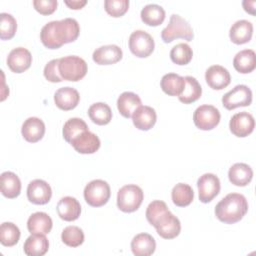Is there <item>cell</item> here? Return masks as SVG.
<instances>
[{
    "label": "cell",
    "instance_id": "obj_1",
    "mask_svg": "<svg viewBox=\"0 0 256 256\" xmlns=\"http://www.w3.org/2000/svg\"><path fill=\"white\" fill-rule=\"evenodd\" d=\"M79 33L78 22L73 18H65L45 24L40 32V39L46 48L58 49L66 43L74 42Z\"/></svg>",
    "mask_w": 256,
    "mask_h": 256
},
{
    "label": "cell",
    "instance_id": "obj_2",
    "mask_svg": "<svg viewBox=\"0 0 256 256\" xmlns=\"http://www.w3.org/2000/svg\"><path fill=\"white\" fill-rule=\"evenodd\" d=\"M248 211L246 198L239 193H230L221 199L215 207L217 219L226 224L240 221Z\"/></svg>",
    "mask_w": 256,
    "mask_h": 256
},
{
    "label": "cell",
    "instance_id": "obj_3",
    "mask_svg": "<svg viewBox=\"0 0 256 256\" xmlns=\"http://www.w3.org/2000/svg\"><path fill=\"white\" fill-rule=\"evenodd\" d=\"M193 37L194 34L190 24L177 14L171 15L168 25L161 32V38L165 43H170L177 38L192 41Z\"/></svg>",
    "mask_w": 256,
    "mask_h": 256
},
{
    "label": "cell",
    "instance_id": "obj_4",
    "mask_svg": "<svg viewBox=\"0 0 256 256\" xmlns=\"http://www.w3.org/2000/svg\"><path fill=\"white\" fill-rule=\"evenodd\" d=\"M59 73L63 80L77 82L87 73V63L81 57L71 55L59 59Z\"/></svg>",
    "mask_w": 256,
    "mask_h": 256
},
{
    "label": "cell",
    "instance_id": "obj_5",
    "mask_svg": "<svg viewBox=\"0 0 256 256\" xmlns=\"http://www.w3.org/2000/svg\"><path fill=\"white\" fill-rule=\"evenodd\" d=\"M144 199L142 189L135 184H128L121 187L117 193V206L125 213L136 211Z\"/></svg>",
    "mask_w": 256,
    "mask_h": 256
},
{
    "label": "cell",
    "instance_id": "obj_6",
    "mask_svg": "<svg viewBox=\"0 0 256 256\" xmlns=\"http://www.w3.org/2000/svg\"><path fill=\"white\" fill-rule=\"evenodd\" d=\"M110 186L101 179L92 180L84 188V199L92 207L105 205L110 198Z\"/></svg>",
    "mask_w": 256,
    "mask_h": 256
},
{
    "label": "cell",
    "instance_id": "obj_7",
    "mask_svg": "<svg viewBox=\"0 0 256 256\" xmlns=\"http://www.w3.org/2000/svg\"><path fill=\"white\" fill-rule=\"evenodd\" d=\"M155 43L152 36L143 31L136 30L129 37V49L139 58H146L154 51Z\"/></svg>",
    "mask_w": 256,
    "mask_h": 256
},
{
    "label": "cell",
    "instance_id": "obj_8",
    "mask_svg": "<svg viewBox=\"0 0 256 256\" xmlns=\"http://www.w3.org/2000/svg\"><path fill=\"white\" fill-rule=\"evenodd\" d=\"M220 112L212 105H201L193 114V121L195 126L204 131L212 130L220 122Z\"/></svg>",
    "mask_w": 256,
    "mask_h": 256
},
{
    "label": "cell",
    "instance_id": "obj_9",
    "mask_svg": "<svg viewBox=\"0 0 256 256\" xmlns=\"http://www.w3.org/2000/svg\"><path fill=\"white\" fill-rule=\"evenodd\" d=\"M251 102L252 91L246 85H237L222 97V104L227 110L249 106Z\"/></svg>",
    "mask_w": 256,
    "mask_h": 256
},
{
    "label": "cell",
    "instance_id": "obj_10",
    "mask_svg": "<svg viewBox=\"0 0 256 256\" xmlns=\"http://www.w3.org/2000/svg\"><path fill=\"white\" fill-rule=\"evenodd\" d=\"M199 200L202 203L212 201L220 192V180L212 173H205L197 181Z\"/></svg>",
    "mask_w": 256,
    "mask_h": 256
},
{
    "label": "cell",
    "instance_id": "obj_11",
    "mask_svg": "<svg viewBox=\"0 0 256 256\" xmlns=\"http://www.w3.org/2000/svg\"><path fill=\"white\" fill-rule=\"evenodd\" d=\"M158 235L164 239L176 238L181 231V223L179 219L170 211L165 212L153 225Z\"/></svg>",
    "mask_w": 256,
    "mask_h": 256
},
{
    "label": "cell",
    "instance_id": "obj_12",
    "mask_svg": "<svg viewBox=\"0 0 256 256\" xmlns=\"http://www.w3.org/2000/svg\"><path fill=\"white\" fill-rule=\"evenodd\" d=\"M255 127V120L252 114L242 111L234 114L229 122V128L232 134L237 137H246L251 134Z\"/></svg>",
    "mask_w": 256,
    "mask_h": 256
},
{
    "label": "cell",
    "instance_id": "obj_13",
    "mask_svg": "<svg viewBox=\"0 0 256 256\" xmlns=\"http://www.w3.org/2000/svg\"><path fill=\"white\" fill-rule=\"evenodd\" d=\"M52 196V190L50 185L42 180L35 179L28 184L27 197L28 200L36 205L47 204Z\"/></svg>",
    "mask_w": 256,
    "mask_h": 256
},
{
    "label": "cell",
    "instance_id": "obj_14",
    "mask_svg": "<svg viewBox=\"0 0 256 256\" xmlns=\"http://www.w3.org/2000/svg\"><path fill=\"white\" fill-rule=\"evenodd\" d=\"M32 63V55L29 50L24 47H17L11 50L7 57V65L14 73H22L26 71Z\"/></svg>",
    "mask_w": 256,
    "mask_h": 256
},
{
    "label": "cell",
    "instance_id": "obj_15",
    "mask_svg": "<svg viewBox=\"0 0 256 256\" xmlns=\"http://www.w3.org/2000/svg\"><path fill=\"white\" fill-rule=\"evenodd\" d=\"M205 80L208 86L214 90H222L231 82L229 71L220 65L210 66L205 72Z\"/></svg>",
    "mask_w": 256,
    "mask_h": 256
},
{
    "label": "cell",
    "instance_id": "obj_16",
    "mask_svg": "<svg viewBox=\"0 0 256 256\" xmlns=\"http://www.w3.org/2000/svg\"><path fill=\"white\" fill-rule=\"evenodd\" d=\"M70 144L78 153L92 154L100 148L101 142L96 134L88 130L74 138Z\"/></svg>",
    "mask_w": 256,
    "mask_h": 256
},
{
    "label": "cell",
    "instance_id": "obj_17",
    "mask_svg": "<svg viewBox=\"0 0 256 256\" xmlns=\"http://www.w3.org/2000/svg\"><path fill=\"white\" fill-rule=\"evenodd\" d=\"M58 216L64 221H75L81 214V205L78 200L71 196H65L59 200L56 206Z\"/></svg>",
    "mask_w": 256,
    "mask_h": 256
},
{
    "label": "cell",
    "instance_id": "obj_18",
    "mask_svg": "<svg viewBox=\"0 0 256 256\" xmlns=\"http://www.w3.org/2000/svg\"><path fill=\"white\" fill-rule=\"evenodd\" d=\"M123 53L119 46L111 44L97 48L92 55L93 61L98 65L115 64L122 59Z\"/></svg>",
    "mask_w": 256,
    "mask_h": 256
},
{
    "label": "cell",
    "instance_id": "obj_19",
    "mask_svg": "<svg viewBox=\"0 0 256 256\" xmlns=\"http://www.w3.org/2000/svg\"><path fill=\"white\" fill-rule=\"evenodd\" d=\"M80 100L78 91L72 87L59 88L54 94V102L56 106L64 111L74 109Z\"/></svg>",
    "mask_w": 256,
    "mask_h": 256
},
{
    "label": "cell",
    "instance_id": "obj_20",
    "mask_svg": "<svg viewBox=\"0 0 256 256\" xmlns=\"http://www.w3.org/2000/svg\"><path fill=\"white\" fill-rule=\"evenodd\" d=\"M21 133L26 141L30 143L38 142L45 134V124L40 118L29 117L22 124Z\"/></svg>",
    "mask_w": 256,
    "mask_h": 256
},
{
    "label": "cell",
    "instance_id": "obj_21",
    "mask_svg": "<svg viewBox=\"0 0 256 256\" xmlns=\"http://www.w3.org/2000/svg\"><path fill=\"white\" fill-rule=\"evenodd\" d=\"M156 120V112L150 106L141 105L132 114V121L134 126L142 131L150 130L155 125Z\"/></svg>",
    "mask_w": 256,
    "mask_h": 256
},
{
    "label": "cell",
    "instance_id": "obj_22",
    "mask_svg": "<svg viewBox=\"0 0 256 256\" xmlns=\"http://www.w3.org/2000/svg\"><path fill=\"white\" fill-rule=\"evenodd\" d=\"M155 239L148 233H139L131 241V250L136 256H149L155 252Z\"/></svg>",
    "mask_w": 256,
    "mask_h": 256
},
{
    "label": "cell",
    "instance_id": "obj_23",
    "mask_svg": "<svg viewBox=\"0 0 256 256\" xmlns=\"http://www.w3.org/2000/svg\"><path fill=\"white\" fill-rule=\"evenodd\" d=\"M253 34V25L248 20H238L230 28L229 37L235 44H245L249 42Z\"/></svg>",
    "mask_w": 256,
    "mask_h": 256
},
{
    "label": "cell",
    "instance_id": "obj_24",
    "mask_svg": "<svg viewBox=\"0 0 256 256\" xmlns=\"http://www.w3.org/2000/svg\"><path fill=\"white\" fill-rule=\"evenodd\" d=\"M53 226L51 217L45 212L33 213L27 221V229L31 234H48Z\"/></svg>",
    "mask_w": 256,
    "mask_h": 256
},
{
    "label": "cell",
    "instance_id": "obj_25",
    "mask_svg": "<svg viewBox=\"0 0 256 256\" xmlns=\"http://www.w3.org/2000/svg\"><path fill=\"white\" fill-rule=\"evenodd\" d=\"M228 177L232 184L239 187L248 185L253 177L252 168L245 163H235L228 171Z\"/></svg>",
    "mask_w": 256,
    "mask_h": 256
},
{
    "label": "cell",
    "instance_id": "obj_26",
    "mask_svg": "<svg viewBox=\"0 0 256 256\" xmlns=\"http://www.w3.org/2000/svg\"><path fill=\"white\" fill-rule=\"evenodd\" d=\"M49 249V241L44 234H31L25 241L23 250L28 256H42Z\"/></svg>",
    "mask_w": 256,
    "mask_h": 256
},
{
    "label": "cell",
    "instance_id": "obj_27",
    "mask_svg": "<svg viewBox=\"0 0 256 256\" xmlns=\"http://www.w3.org/2000/svg\"><path fill=\"white\" fill-rule=\"evenodd\" d=\"M1 193L8 199H13L19 196L21 192V181L19 177L11 172H3L0 176Z\"/></svg>",
    "mask_w": 256,
    "mask_h": 256
},
{
    "label": "cell",
    "instance_id": "obj_28",
    "mask_svg": "<svg viewBox=\"0 0 256 256\" xmlns=\"http://www.w3.org/2000/svg\"><path fill=\"white\" fill-rule=\"evenodd\" d=\"M142 104L140 97L133 92H123L117 99V108L125 118L132 117L134 111Z\"/></svg>",
    "mask_w": 256,
    "mask_h": 256
},
{
    "label": "cell",
    "instance_id": "obj_29",
    "mask_svg": "<svg viewBox=\"0 0 256 256\" xmlns=\"http://www.w3.org/2000/svg\"><path fill=\"white\" fill-rule=\"evenodd\" d=\"M235 70L242 74L252 72L256 67V55L252 49H245L238 52L233 59Z\"/></svg>",
    "mask_w": 256,
    "mask_h": 256
},
{
    "label": "cell",
    "instance_id": "obj_30",
    "mask_svg": "<svg viewBox=\"0 0 256 256\" xmlns=\"http://www.w3.org/2000/svg\"><path fill=\"white\" fill-rule=\"evenodd\" d=\"M160 86L167 95L179 96L185 87V79L178 74L168 73L162 77Z\"/></svg>",
    "mask_w": 256,
    "mask_h": 256
},
{
    "label": "cell",
    "instance_id": "obj_31",
    "mask_svg": "<svg viewBox=\"0 0 256 256\" xmlns=\"http://www.w3.org/2000/svg\"><path fill=\"white\" fill-rule=\"evenodd\" d=\"M185 79V87L182 93L178 96L180 102L184 104H190L197 101L202 94V88L196 78L192 76H186Z\"/></svg>",
    "mask_w": 256,
    "mask_h": 256
},
{
    "label": "cell",
    "instance_id": "obj_32",
    "mask_svg": "<svg viewBox=\"0 0 256 256\" xmlns=\"http://www.w3.org/2000/svg\"><path fill=\"white\" fill-rule=\"evenodd\" d=\"M141 20L148 26L161 25L165 19V10L157 4H148L142 8Z\"/></svg>",
    "mask_w": 256,
    "mask_h": 256
},
{
    "label": "cell",
    "instance_id": "obj_33",
    "mask_svg": "<svg viewBox=\"0 0 256 256\" xmlns=\"http://www.w3.org/2000/svg\"><path fill=\"white\" fill-rule=\"evenodd\" d=\"M173 203L178 207H185L192 203L194 199V192L190 185L185 183L176 184L171 192Z\"/></svg>",
    "mask_w": 256,
    "mask_h": 256
},
{
    "label": "cell",
    "instance_id": "obj_34",
    "mask_svg": "<svg viewBox=\"0 0 256 256\" xmlns=\"http://www.w3.org/2000/svg\"><path fill=\"white\" fill-rule=\"evenodd\" d=\"M88 115L92 122L97 125H106L112 119V111L110 107L103 102L92 104L88 109Z\"/></svg>",
    "mask_w": 256,
    "mask_h": 256
},
{
    "label": "cell",
    "instance_id": "obj_35",
    "mask_svg": "<svg viewBox=\"0 0 256 256\" xmlns=\"http://www.w3.org/2000/svg\"><path fill=\"white\" fill-rule=\"evenodd\" d=\"M88 130V126L84 120L81 118H70L63 126V137L66 142L71 143L74 138Z\"/></svg>",
    "mask_w": 256,
    "mask_h": 256
},
{
    "label": "cell",
    "instance_id": "obj_36",
    "mask_svg": "<svg viewBox=\"0 0 256 256\" xmlns=\"http://www.w3.org/2000/svg\"><path fill=\"white\" fill-rule=\"evenodd\" d=\"M20 239V230L12 222H4L0 226V242L6 247L14 246Z\"/></svg>",
    "mask_w": 256,
    "mask_h": 256
},
{
    "label": "cell",
    "instance_id": "obj_37",
    "mask_svg": "<svg viewBox=\"0 0 256 256\" xmlns=\"http://www.w3.org/2000/svg\"><path fill=\"white\" fill-rule=\"evenodd\" d=\"M192 48L186 43H178L170 51V58L177 65L188 64L192 60Z\"/></svg>",
    "mask_w": 256,
    "mask_h": 256
},
{
    "label": "cell",
    "instance_id": "obj_38",
    "mask_svg": "<svg viewBox=\"0 0 256 256\" xmlns=\"http://www.w3.org/2000/svg\"><path fill=\"white\" fill-rule=\"evenodd\" d=\"M61 239L69 247H78L84 242V233L77 226H67L62 231Z\"/></svg>",
    "mask_w": 256,
    "mask_h": 256
},
{
    "label": "cell",
    "instance_id": "obj_39",
    "mask_svg": "<svg viewBox=\"0 0 256 256\" xmlns=\"http://www.w3.org/2000/svg\"><path fill=\"white\" fill-rule=\"evenodd\" d=\"M0 21V38L2 40H9L14 37L17 30L16 19L8 13H1Z\"/></svg>",
    "mask_w": 256,
    "mask_h": 256
},
{
    "label": "cell",
    "instance_id": "obj_40",
    "mask_svg": "<svg viewBox=\"0 0 256 256\" xmlns=\"http://www.w3.org/2000/svg\"><path fill=\"white\" fill-rule=\"evenodd\" d=\"M167 211H169V209L165 202H163L161 200L152 201L146 209L147 221L153 226L155 224V222L158 220V218L160 216H162Z\"/></svg>",
    "mask_w": 256,
    "mask_h": 256
},
{
    "label": "cell",
    "instance_id": "obj_41",
    "mask_svg": "<svg viewBox=\"0 0 256 256\" xmlns=\"http://www.w3.org/2000/svg\"><path fill=\"white\" fill-rule=\"evenodd\" d=\"M105 11L112 17H120L124 15L129 8L128 0H105Z\"/></svg>",
    "mask_w": 256,
    "mask_h": 256
},
{
    "label": "cell",
    "instance_id": "obj_42",
    "mask_svg": "<svg viewBox=\"0 0 256 256\" xmlns=\"http://www.w3.org/2000/svg\"><path fill=\"white\" fill-rule=\"evenodd\" d=\"M58 65H59V59H53L49 61L44 67V71H43L44 77L52 83H58L63 81L59 73Z\"/></svg>",
    "mask_w": 256,
    "mask_h": 256
},
{
    "label": "cell",
    "instance_id": "obj_43",
    "mask_svg": "<svg viewBox=\"0 0 256 256\" xmlns=\"http://www.w3.org/2000/svg\"><path fill=\"white\" fill-rule=\"evenodd\" d=\"M58 2L56 0H34L33 6L37 12L42 15H50L57 8Z\"/></svg>",
    "mask_w": 256,
    "mask_h": 256
},
{
    "label": "cell",
    "instance_id": "obj_44",
    "mask_svg": "<svg viewBox=\"0 0 256 256\" xmlns=\"http://www.w3.org/2000/svg\"><path fill=\"white\" fill-rule=\"evenodd\" d=\"M64 3H65L70 9L78 10V9H81L83 6H85V5L87 4V1H86V0H72V1L65 0Z\"/></svg>",
    "mask_w": 256,
    "mask_h": 256
},
{
    "label": "cell",
    "instance_id": "obj_45",
    "mask_svg": "<svg viewBox=\"0 0 256 256\" xmlns=\"http://www.w3.org/2000/svg\"><path fill=\"white\" fill-rule=\"evenodd\" d=\"M255 4H256V2H255L254 0H253V1H248V0H246V1H243V3H242L244 10H245L246 12L252 14V15L255 14Z\"/></svg>",
    "mask_w": 256,
    "mask_h": 256
}]
</instances>
